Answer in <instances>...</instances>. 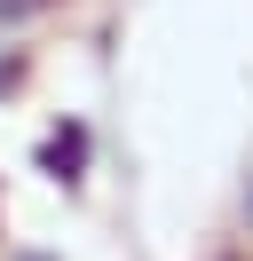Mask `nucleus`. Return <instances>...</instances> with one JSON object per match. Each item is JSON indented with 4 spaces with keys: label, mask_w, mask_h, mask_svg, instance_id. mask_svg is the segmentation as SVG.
<instances>
[{
    "label": "nucleus",
    "mask_w": 253,
    "mask_h": 261,
    "mask_svg": "<svg viewBox=\"0 0 253 261\" xmlns=\"http://www.w3.org/2000/svg\"><path fill=\"white\" fill-rule=\"evenodd\" d=\"M40 166H47L56 182H79V166H87V127H56V135L40 143Z\"/></svg>",
    "instance_id": "nucleus-1"
},
{
    "label": "nucleus",
    "mask_w": 253,
    "mask_h": 261,
    "mask_svg": "<svg viewBox=\"0 0 253 261\" xmlns=\"http://www.w3.org/2000/svg\"><path fill=\"white\" fill-rule=\"evenodd\" d=\"M8 87H16V56H0V95H8Z\"/></svg>",
    "instance_id": "nucleus-2"
},
{
    "label": "nucleus",
    "mask_w": 253,
    "mask_h": 261,
    "mask_svg": "<svg viewBox=\"0 0 253 261\" xmlns=\"http://www.w3.org/2000/svg\"><path fill=\"white\" fill-rule=\"evenodd\" d=\"M245 222H253V182H245Z\"/></svg>",
    "instance_id": "nucleus-3"
},
{
    "label": "nucleus",
    "mask_w": 253,
    "mask_h": 261,
    "mask_svg": "<svg viewBox=\"0 0 253 261\" xmlns=\"http://www.w3.org/2000/svg\"><path fill=\"white\" fill-rule=\"evenodd\" d=\"M24 261H40V253H24Z\"/></svg>",
    "instance_id": "nucleus-4"
}]
</instances>
